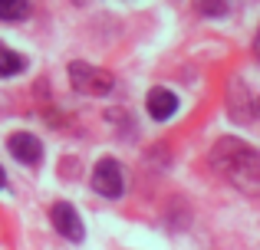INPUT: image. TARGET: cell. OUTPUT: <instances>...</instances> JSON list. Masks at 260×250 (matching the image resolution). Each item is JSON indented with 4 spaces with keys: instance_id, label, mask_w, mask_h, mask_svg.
I'll return each mask as SVG.
<instances>
[{
    "instance_id": "cell-1",
    "label": "cell",
    "mask_w": 260,
    "mask_h": 250,
    "mask_svg": "<svg viewBox=\"0 0 260 250\" xmlns=\"http://www.w3.org/2000/svg\"><path fill=\"white\" fill-rule=\"evenodd\" d=\"M211 165L244 194H260V152L241 138H221L211 152Z\"/></svg>"
},
{
    "instance_id": "cell-2",
    "label": "cell",
    "mask_w": 260,
    "mask_h": 250,
    "mask_svg": "<svg viewBox=\"0 0 260 250\" xmlns=\"http://www.w3.org/2000/svg\"><path fill=\"white\" fill-rule=\"evenodd\" d=\"M70 83L83 96H109L115 86V76L92 63H70Z\"/></svg>"
},
{
    "instance_id": "cell-3",
    "label": "cell",
    "mask_w": 260,
    "mask_h": 250,
    "mask_svg": "<svg viewBox=\"0 0 260 250\" xmlns=\"http://www.w3.org/2000/svg\"><path fill=\"white\" fill-rule=\"evenodd\" d=\"M122 185H125V178H122L119 161H115V158H99V161H95V168H92L95 194H102V198H119Z\"/></svg>"
},
{
    "instance_id": "cell-4",
    "label": "cell",
    "mask_w": 260,
    "mask_h": 250,
    "mask_svg": "<svg viewBox=\"0 0 260 250\" xmlns=\"http://www.w3.org/2000/svg\"><path fill=\"white\" fill-rule=\"evenodd\" d=\"M50 221H53V227H56L59 237L73 240V244H79V240L86 237V227H83V221H79V211L73 204H66V201H56V204L50 207Z\"/></svg>"
},
{
    "instance_id": "cell-5",
    "label": "cell",
    "mask_w": 260,
    "mask_h": 250,
    "mask_svg": "<svg viewBox=\"0 0 260 250\" xmlns=\"http://www.w3.org/2000/svg\"><path fill=\"white\" fill-rule=\"evenodd\" d=\"M7 148H10V155L17 161H23V165H37V161L43 158V141L30 132H13L10 138H7Z\"/></svg>"
},
{
    "instance_id": "cell-6",
    "label": "cell",
    "mask_w": 260,
    "mask_h": 250,
    "mask_svg": "<svg viewBox=\"0 0 260 250\" xmlns=\"http://www.w3.org/2000/svg\"><path fill=\"white\" fill-rule=\"evenodd\" d=\"M145 109H148V116L152 119H158V122H165V119H172L175 116V109H178V96L172 89H165V86H158V89H152L145 96Z\"/></svg>"
},
{
    "instance_id": "cell-7",
    "label": "cell",
    "mask_w": 260,
    "mask_h": 250,
    "mask_svg": "<svg viewBox=\"0 0 260 250\" xmlns=\"http://www.w3.org/2000/svg\"><path fill=\"white\" fill-rule=\"evenodd\" d=\"M23 69H26V56H20V53H13L10 46L0 43V76L10 79V76H20Z\"/></svg>"
},
{
    "instance_id": "cell-8",
    "label": "cell",
    "mask_w": 260,
    "mask_h": 250,
    "mask_svg": "<svg viewBox=\"0 0 260 250\" xmlns=\"http://www.w3.org/2000/svg\"><path fill=\"white\" fill-rule=\"evenodd\" d=\"M30 17V0H0V20L4 23H20Z\"/></svg>"
},
{
    "instance_id": "cell-9",
    "label": "cell",
    "mask_w": 260,
    "mask_h": 250,
    "mask_svg": "<svg viewBox=\"0 0 260 250\" xmlns=\"http://www.w3.org/2000/svg\"><path fill=\"white\" fill-rule=\"evenodd\" d=\"M198 10H201V17H224L231 10V0H201Z\"/></svg>"
},
{
    "instance_id": "cell-10",
    "label": "cell",
    "mask_w": 260,
    "mask_h": 250,
    "mask_svg": "<svg viewBox=\"0 0 260 250\" xmlns=\"http://www.w3.org/2000/svg\"><path fill=\"white\" fill-rule=\"evenodd\" d=\"M254 53L260 56V26H257V37H254Z\"/></svg>"
},
{
    "instance_id": "cell-11",
    "label": "cell",
    "mask_w": 260,
    "mask_h": 250,
    "mask_svg": "<svg viewBox=\"0 0 260 250\" xmlns=\"http://www.w3.org/2000/svg\"><path fill=\"white\" fill-rule=\"evenodd\" d=\"M0 188H7V174H4V168H0Z\"/></svg>"
}]
</instances>
